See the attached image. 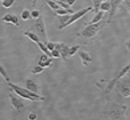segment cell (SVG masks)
Masks as SVG:
<instances>
[{"label":"cell","instance_id":"f1b7e54d","mask_svg":"<svg viewBox=\"0 0 130 120\" xmlns=\"http://www.w3.org/2000/svg\"><path fill=\"white\" fill-rule=\"evenodd\" d=\"M40 15H41V14H40V11H39V10H36V9H34V10L31 11V17L32 18H38Z\"/></svg>","mask_w":130,"mask_h":120},{"label":"cell","instance_id":"7a4b0ae2","mask_svg":"<svg viewBox=\"0 0 130 120\" xmlns=\"http://www.w3.org/2000/svg\"><path fill=\"white\" fill-rule=\"evenodd\" d=\"M117 88L120 95H122L123 97H130V74L127 73L117 82Z\"/></svg>","mask_w":130,"mask_h":120},{"label":"cell","instance_id":"ffe728a7","mask_svg":"<svg viewBox=\"0 0 130 120\" xmlns=\"http://www.w3.org/2000/svg\"><path fill=\"white\" fill-rule=\"evenodd\" d=\"M91 1H92V7H94L95 14L98 13V11L101 10V5H102V2H103V0H91Z\"/></svg>","mask_w":130,"mask_h":120},{"label":"cell","instance_id":"7c38bea8","mask_svg":"<svg viewBox=\"0 0 130 120\" xmlns=\"http://www.w3.org/2000/svg\"><path fill=\"white\" fill-rule=\"evenodd\" d=\"M25 87H26L29 91H31V92H33V93H39V86L36 84V81H33L32 79H26L25 80Z\"/></svg>","mask_w":130,"mask_h":120},{"label":"cell","instance_id":"1f68e13d","mask_svg":"<svg viewBox=\"0 0 130 120\" xmlns=\"http://www.w3.org/2000/svg\"><path fill=\"white\" fill-rule=\"evenodd\" d=\"M29 119L30 120H36L37 119V114L36 113H30L29 114Z\"/></svg>","mask_w":130,"mask_h":120},{"label":"cell","instance_id":"cb8c5ba5","mask_svg":"<svg viewBox=\"0 0 130 120\" xmlns=\"http://www.w3.org/2000/svg\"><path fill=\"white\" fill-rule=\"evenodd\" d=\"M21 17H22L23 21H27L30 17H31V11L27 10V9L22 10V13H21Z\"/></svg>","mask_w":130,"mask_h":120},{"label":"cell","instance_id":"8992f818","mask_svg":"<svg viewBox=\"0 0 130 120\" xmlns=\"http://www.w3.org/2000/svg\"><path fill=\"white\" fill-rule=\"evenodd\" d=\"M91 10H94V7H92V6H90V7H87V8H83V9H81V10L76 11V13L71 14V15H70L69 21H67V22L64 24L63 29H65V27H66V26H69V25H71L72 23H74V22H75V21H78L79 18L83 17V16H85L86 14H87V13H89V11H91Z\"/></svg>","mask_w":130,"mask_h":120},{"label":"cell","instance_id":"603a6c76","mask_svg":"<svg viewBox=\"0 0 130 120\" xmlns=\"http://www.w3.org/2000/svg\"><path fill=\"white\" fill-rule=\"evenodd\" d=\"M110 9H111V2L110 1H103L102 2V5H101V10H103V11H110Z\"/></svg>","mask_w":130,"mask_h":120},{"label":"cell","instance_id":"e0dca14e","mask_svg":"<svg viewBox=\"0 0 130 120\" xmlns=\"http://www.w3.org/2000/svg\"><path fill=\"white\" fill-rule=\"evenodd\" d=\"M46 4H47L48 6H49L54 11L61 8V6L58 5V2H57L56 0H46Z\"/></svg>","mask_w":130,"mask_h":120},{"label":"cell","instance_id":"836d02e7","mask_svg":"<svg viewBox=\"0 0 130 120\" xmlns=\"http://www.w3.org/2000/svg\"><path fill=\"white\" fill-rule=\"evenodd\" d=\"M126 47H127V49H128L129 52H130V39L126 42Z\"/></svg>","mask_w":130,"mask_h":120},{"label":"cell","instance_id":"9a60e30c","mask_svg":"<svg viewBox=\"0 0 130 120\" xmlns=\"http://www.w3.org/2000/svg\"><path fill=\"white\" fill-rule=\"evenodd\" d=\"M129 70H130V64H127L126 66H123V68H122V70L119 72V74L117 76V80H118V81H119L121 78H123L124 76L129 72Z\"/></svg>","mask_w":130,"mask_h":120},{"label":"cell","instance_id":"ba28073f","mask_svg":"<svg viewBox=\"0 0 130 120\" xmlns=\"http://www.w3.org/2000/svg\"><path fill=\"white\" fill-rule=\"evenodd\" d=\"M122 1L123 0H110L111 2V9L110 11H108V18H107V23H111L113 20V17H114V15L117 14L118 9H119V7L121 6Z\"/></svg>","mask_w":130,"mask_h":120},{"label":"cell","instance_id":"4316f807","mask_svg":"<svg viewBox=\"0 0 130 120\" xmlns=\"http://www.w3.org/2000/svg\"><path fill=\"white\" fill-rule=\"evenodd\" d=\"M43 69L45 68H42V66H40L38 64L37 66H34V68H32V70H31V72L33 73V74H39V73H41V72H43Z\"/></svg>","mask_w":130,"mask_h":120},{"label":"cell","instance_id":"2e32d148","mask_svg":"<svg viewBox=\"0 0 130 120\" xmlns=\"http://www.w3.org/2000/svg\"><path fill=\"white\" fill-rule=\"evenodd\" d=\"M38 46H39V48H40V49L42 50L43 53H45V54H47L48 56L52 57V52L48 49V47H47V45H46V42H43V41H39V42H38Z\"/></svg>","mask_w":130,"mask_h":120},{"label":"cell","instance_id":"83f0119b","mask_svg":"<svg viewBox=\"0 0 130 120\" xmlns=\"http://www.w3.org/2000/svg\"><path fill=\"white\" fill-rule=\"evenodd\" d=\"M52 57H54V58H59V57H61V53H59V50L56 49V48H55L54 50H52Z\"/></svg>","mask_w":130,"mask_h":120},{"label":"cell","instance_id":"484cf974","mask_svg":"<svg viewBox=\"0 0 130 120\" xmlns=\"http://www.w3.org/2000/svg\"><path fill=\"white\" fill-rule=\"evenodd\" d=\"M14 2H15V0H2L1 1V5L4 8H9V7H11L14 5Z\"/></svg>","mask_w":130,"mask_h":120},{"label":"cell","instance_id":"d590c367","mask_svg":"<svg viewBox=\"0 0 130 120\" xmlns=\"http://www.w3.org/2000/svg\"><path fill=\"white\" fill-rule=\"evenodd\" d=\"M0 1H2V0H0Z\"/></svg>","mask_w":130,"mask_h":120},{"label":"cell","instance_id":"d4e9b609","mask_svg":"<svg viewBox=\"0 0 130 120\" xmlns=\"http://www.w3.org/2000/svg\"><path fill=\"white\" fill-rule=\"evenodd\" d=\"M79 49H80V46H79V45H75V46H72V47H70V50H69L70 57L74 56V55L76 54V52H79Z\"/></svg>","mask_w":130,"mask_h":120},{"label":"cell","instance_id":"5b68a950","mask_svg":"<svg viewBox=\"0 0 130 120\" xmlns=\"http://www.w3.org/2000/svg\"><path fill=\"white\" fill-rule=\"evenodd\" d=\"M126 105H118L114 104L111 109V112L107 114L110 119H126Z\"/></svg>","mask_w":130,"mask_h":120},{"label":"cell","instance_id":"f546056e","mask_svg":"<svg viewBox=\"0 0 130 120\" xmlns=\"http://www.w3.org/2000/svg\"><path fill=\"white\" fill-rule=\"evenodd\" d=\"M46 45H47L48 49H49L50 52H52V50H54V49H55V46H56V42H52V41H49V42H47Z\"/></svg>","mask_w":130,"mask_h":120},{"label":"cell","instance_id":"d6986e66","mask_svg":"<svg viewBox=\"0 0 130 120\" xmlns=\"http://www.w3.org/2000/svg\"><path fill=\"white\" fill-rule=\"evenodd\" d=\"M66 14H73L72 9H65V8H59L57 10H55V15L59 16V15H66Z\"/></svg>","mask_w":130,"mask_h":120},{"label":"cell","instance_id":"4dcf8cb0","mask_svg":"<svg viewBox=\"0 0 130 120\" xmlns=\"http://www.w3.org/2000/svg\"><path fill=\"white\" fill-rule=\"evenodd\" d=\"M123 4H124V6H126V8L128 9L129 14H130V0H123Z\"/></svg>","mask_w":130,"mask_h":120},{"label":"cell","instance_id":"30bf717a","mask_svg":"<svg viewBox=\"0 0 130 120\" xmlns=\"http://www.w3.org/2000/svg\"><path fill=\"white\" fill-rule=\"evenodd\" d=\"M52 63H53L52 57L48 56V55L45 54V53H43V54L40 56V58H39V62H38V64H39L40 66H42V68H47V66H50V65H52Z\"/></svg>","mask_w":130,"mask_h":120},{"label":"cell","instance_id":"277c9868","mask_svg":"<svg viewBox=\"0 0 130 120\" xmlns=\"http://www.w3.org/2000/svg\"><path fill=\"white\" fill-rule=\"evenodd\" d=\"M34 30H36L37 34L42 39L43 42L47 43V32H46V25H45V21H43V16L40 15L38 18L36 20L34 23Z\"/></svg>","mask_w":130,"mask_h":120},{"label":"cell","instance_id":"ac0fdd59","mask_svg":"<svg viewBox=\"0 0 130 120\" xmlns=\"http://www.w3.org/2000/svg\"><path fill=\"white\" fill-rule=\"evenodd\" d=\"M103 17H104V11H103V10H99L98 13L95 14L94 18L91 20V22H90V23H97V22H101L102 18H103Z\"/></svg>","mask_w":130,"mask_h":120},{"label":"cell","instance_id":"3957f363","mask_svg":"<svg viewBox=\"0 0 130 120\" xmlns=\"http://www.w3.org/2000/svg\"><path fill=\"white\" fill-rule=\"evenodd\" d=\"M102 27V22H97V23H90L89 25L85 27V29L81 31L80 36L81 37H85V38H94L97 33L99 32Z\"/></svg>","mask_w":130,"mask_h":120},{"label":"cell","instance_id":"d6a6232c","mask_svg":"<svg viewBox=\"0 0 130 120\" xmlns=\"http://www.w3.org/2000/svg\"><path fill=\"white\" fill-rule=\"evenodd\" d=\"M76 0H66V2L70 5V6H72V5H74V2H75Z\"/></svg>","mask_w":130,"mask_h":120},{"label":"cell","instance_id":"52a82bcc","mask_svg":"<svg viewBox=\"0 0 130 120\" xmlns=\"http://www.w3.org/2000/svg\"><path fill=\"white\" fill-rule=\"evenodd\" d=\"M9 100H10V103L14 107V109H16V111H17L18 113H22L25 105H24V103H23V101L21 100V96H16V95H14L13 93H10L9 94Z\"/></svg>","mask_w":130,"mask_h":120},{"label":"cell","instance_id":"44dd1931","mask_svg":"<svg viewBox=\"0 0 130 120\" xmlns=\"http://www.w3.org/2000/svg\"><path fill=\"white\" fill-rule=\"evenodd\" d=\"M117 82H118L117 78H115V79H113V80H111L110 84H108V86L106 87V89H105V94H110V93H111V91L113 89V87H114L115 85H117Z\"/></svg>","mask_w":130,"mask_h":120},{"label":"cell","instance_id":"7402d4cb","mask_svg":"<svg viewBox=\"0 0 130 120\" xmlns=\"http://www.w3.org/2000/svg\"><path fill=\"white\" fill-rule=\"evenodd\" d=\"M0 76H1V77L4 78V79L6 80L7 82H9V81H10V79H9V76H8V73L6 72V70H5V69H4V66H2L1 64H0Z\"/></svg>","mask_w":130,"mask_h":120},{"label":"cell","instance_id":"5bb4252c","mask_svg":"<svg viewBox=\"0 0 130 120\" xmlns=\"http://www.w3.org/2000/svg\"><path fill=\"white\" fill-rule=\"evenodd\" d=\"M24 36L27 37L29 39H31V40L33 41V42H36V43H38L39 41H40V37H39L37 33H33V32H31V31H25Z\"/></svg>","mask_w":130,"mask_h":120},{"label":"cell","instance_id":"9c48e42d","mask_svg":"<svg viewBox=\"0 0 130 120\" xmlns=\"http://www.w3.org/2000/svg\"><path fill=\"white\" fill-rule=\"evenodd\" d=\"M55 48L59 50V53H61V57L63 58V61H67V58L70 57V55H69L70 47H69V46H67L66 43L59 42V43H56Z\"/></svg>","mask_w":130,"mask_h":120},{"label":"cell","instance_id":"e575fe53","mask_svg":"<svg viewBox=\"0 0 130 120\" xmlns=\"http://www.w3.org/2000/svg\"><path fill=\"white\" fill-rule=\"evenodd\" d=\"M37 1H38V0H33V1H32V6H33V7L37 6Z\"/></svg>","mask_w":130,"mask_h":120},{"label":"cell","instance_id":"4fadbf2b","mask_svg":"<svg viewBox=\"0 0 130 120\" xmlns=\"http://www.w3.org/2000/svg\"><path fill=\"white\" fill-rule=\"evenodd\" d=\"M79 56L81 58V62L85 66H88L90 63H91V57H90L89 53L87 52H79Z\"/></svg>","mask_w":130,"mask_h":120},{"label":"cell","instance_id":"8fae6325","mask_svg":"<svg viewBox=\"0 0 130 120\" xmlns=\"http://www.w3.org/2000/svg\"><path fill=\"white\" fill-rule=\"evenodd\" d=\"M2 22L10 23V24H14L15 26H18V17L16 15H13V14H6L2 17Z\"/></svg>","mask_w":130,"mask_h":120},{"label":"cell","instance_id":"6da1fadb","mask_svg":"<svg viewBox=\"0 0 130 120\" xmlns=\"http://www.w3.org/2000/svg\"><path fill=\"white\" fill-rule=\"evenodd\" d=\"M8 86L14 93H16L18 96H21L22 98H25V100H29V101H43L45 100V98L41 97L38 93H33V92L29 91L26 87L22 88L21 86L11 84V82H8Z\"/></svg>","mask_w":130,"mask_h":120}]
</instances>
